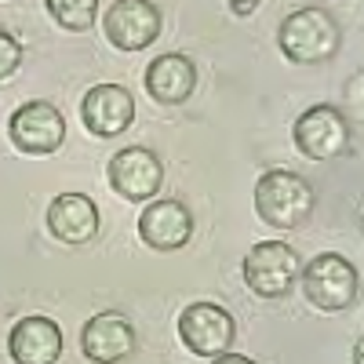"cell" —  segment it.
Masks as SVG:
<instances>
[{
    "instance_id": "obj_8",
    "label": "cell",
    "mask_w": 364,
    "mask_h": 364,
    "mask_svg": "<svg viewBox=\"0 0 364 364\" xmlns=\"http://www.w3.org/2000/svg\"><path fill=\"white\" fill-rule=\"evenodd\" d=\"M102 29L117 51H142L161 37V8L154 0H117L102 18Z\"/></svg>"
},
{
    "instance_id": "obj_3",
    "label": "cell",
    "mask_w": 364,
    "mask_h": 364,
    "mask_svg": "<svg viewBox=\"0 0 364 364\" xmlns=\"http://www.w3.org/2000/svg\"><path fill=\"white\" fill-rule=\"evenodd\" d=\"M357 284H360L357 266L339 252H321L302 269V291H306L310 306H317L324 314L350 310L357 302Z\"/></svg>"
},
{
    "instance_id": "obj_7",
    "label": "cell",
    "mask_w": 364,
    "mask_h": 364,
    "mask_svg": "<svg viewBox=\"0 0 364 364\" xmlns=\"http://www.w3.org/2000/svg\"><path fill=\"white\" fill-rule=\"evenodd\" d=\"M8 135L15 142V149L29 157H48L55 154L66 139V120L58 113V106L37 99V102H26L11 113V124H8Z\"/></svg>"
},
{
    "instance_id": "obj_17",
    "label": "cell",
    "mask_w": 364,
    "mask_h": 364,
    "mask_svg": "<svg viewBox=\"0 0 364 364\" xmlns=\"http://www.w3.org/2000/svg\"><path fill=\"white\" fill-rule=\"evenodd\" d=\"M18 66H22V44L8 29H0V80H8Z\"/></svg>"
},
{
    "instance_id": "obj_11",
    "label": "cell",
    "mask_w": 364,
    "mask_h": 364,
    "mask_svg": "<svg viewBox=\"0 0 364 364\" xmlns=\"http://www.w3.org/2000/svg\"><path fill=\"white\" fill-rule=\"evenodd\" d=\"M139 237L154 252H178L193 237V215L182 200H154L139 215Z\"/></svg>"
},
{
    "instance_id": "obj_4",
    "label": "cell",
    "mask_w": 364,
    "mask_h": 364,
    "mask_svg": "<svg viewBox=\"0 0 364 364\" xmlns=\"http://www.w3.org/2000/svg\"><path fill=\"white\" fill-rule=\"evenodd\" d=\"M295 149L306 161H331V157H346L353 146V128L350 117L336 106H310L295 120L291 128Z\"/></svg>"
},
{
    "instance_id": "obj_10",
    "label": "cell",
    "mask_w": 364,
    "mask_h": 364,
    "mask_svg": "<svg viewBox=\"0 0 364 364\" xmlns=\"http://www.w3.org/2000/svg\"><path fill=\"white\" fill-rule=\"evenodd\" d=\"M80 120L91 135L99 139H117L132 128L135 120V99L128 87L120 84H95L87 87V95L80 102Z\"/></svg>"
},
{
    "instance_id": "obj_6",
    "label": "cell",
    "mask_w": 364,
    "mask_h": 364,
    "mask_svg": "<svg viewBox=\"0 0 364 364\" xmlns=\"http://www.w3.org/2000/svg\"><path fill=\"white\" fill-rule=\"evenodd\" d=\"M245 284L259 299H284L299 284V252L284 240H262L245 255Z\"/></svg>"
},
{
    "instance_id": "obj_16",
    "label": "cell",
    "mask_w": 364,
    "mask_h": 364,
    "mask_svg": "<svg viewBox=\"0 0 364 364\" xmlns=\"http://www.w3.org/2000/svg\"><path fill=\"white\" fill-rule=\"evenodd\" d=\"M44 4L58 29H70V33H87L99 15V0H44Z\"/></svg>"
},
{
    "instance_id": "obj_12",
    "label": "cell",
    "mask_w": 364,
    "mask_h": 364,
    "mask_svg": "<svg viewBox=\"0 0 364 364\" xmlns=\"http://www.w3.org/2000/svg\"><path fill=\"white\" fill-rule=\"evenodd\" d=\"M80 350L95 364H117L135 353V328L124 314H99L80 331Z\"/></svg>"
},
{
    "instance_id": "obj_14",
    "label": "cell",
    "mask_w": 364,
    "mask_h": 364,
    "mask_svg": "<svg viewBox=\"0 0 364 364\" xmlns=\"http://www.w3.org/2000/svg\"><path fill=\"white\" fill-rule=\"evenodd\" d=\"M48 230L63 245H87L99 233V208L84 193H58L48 204Z\"/></svg>"
},
{
    "instance_id": "obj_2",
    "label": "cell",
    "mask_w": 364,
    "mask_h": 364,
    "mask_svg": "<svg viewBox=\"0 0 364 364\" xmlns=\"http://www.w3.org/2000/svg\"><path fill=\"white\" fill-rule=\"evenodd\" d=\"M317 193L302 175L273 168L262 171V178L255 182V211L259 219L273 230H295L314 215Z\"/></svg>"
},
{
    "instance_id": "obj_5",
    "label": "cell",
    "mask_w": 364,
    "mask_h": 364,
    "mask_svg": "<svg viewBox=\"0 0 364 364\" xmlns=\"http://www.w3.org/2000/svg\"><path fill=\"white\" fill-rule=\"evenodd\" d=\"M178 339L193 357L215 360L219 353L233 350L237 339V321L219 302H190L178 314Z\"/></svg>"
},
{
    "instance_id": "obj_9",
    "label": "cell",
    "mask_w": 364,
    "mask_h": 364,
    "mask_svg": "<svg viewBox=\"0 0 364 364\" xmlns=\"http://www.w3.org/2000/svg\"><path fill=\"white\" fill-rule=\"evenodd\" d=\"M161 182H164V168H161V157L154 149L128 146V149H120V154H113L109 186H113L117 197H124L132 204H146L161 190Z\"/></svg>"
},
{
    "instance_id": "obj_1",
    "label": "cell",
    "mask_w": 364,
    "mask_h": 364,
    "mask_svg": "<svg viewBox=\"0 0 364 364\" xmlns=\"http://www.w3.org/2000/svg\"><path fill=\"white\" fill-rule=\"evenodd\" d=\"M277 44L284 58L299 66H321L331 63L343 48V26L336 22L328 8H299L291 11L281 29H277Z\"/></svg>"
},
{
    "instance_id": "obj_15",
    "label": "cell",
    "mask_w": 364,
    "mask_h": 364,
    "mask_svg": "<svg viewBox=\"0 0 364 364\" xmlns=\"http://www.w3.org/2000/svg\"><path fill=\"white\" fill-rule=\"evenodd\" d=\"M8 350H11V360L18 364H51L63 357V331L51 317H22L15 321L11 336H8Z\"/></svg>"
},
{
    "instance_id": "obj_13",
    "label": "cell",
    "mask_w": 364,
    "mask_h": 364,
    "mask_svg": "<svg viewBox=\"0 0 364 364\" xmlns=\"http://www.w3.org/2000/svg\"><path fill=\"white\" fill-rule=\"evenodd\" d=\"M197 87V66L190 55L168 51L146 66V91L161 106H182Z\"/></svg>"
},
{
    "instance_id": "obj_18",
    "label": "cell",
    "mask_w": 364,
    "mask_h": 364,
    "mask_svg": "<svg viewBox=\"0 0 364 364\" xmlns=\"http://www.w3.org/2000/svg\"><path fill=\"white\" fill-rule=\"evenodd\" d=\"M259 4H262V0H230V11L245 18V15H252V11H255Z\"/></svg>"
}]
</instances>
